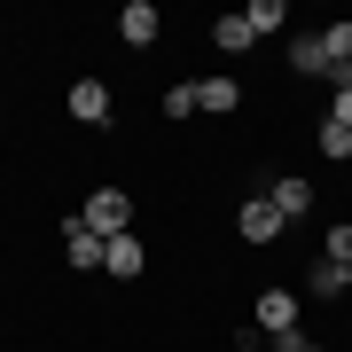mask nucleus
Listing matches in <instances>:
<instances>
[{
  "mask_svg": "<svg viewBox=\"0 0 352 352\" xmlns=\"http://www.w3.org/2000/svg\"><path fill=\"white\" fill-rule=\"evenodd\" d=\"M157 32H164L157 0H126V8H118V39H126V47H157Z\"/></svg>",
  "mask_w": 352,
  "mask_h": 352,
  "instance_id": "obj_7",
  "label": "nucleus"
},
{
  "mask_svg": "<svg viewBox=\"0 0 352 352\" xmlns=\"http://www.w3.org/2000/svg\"><path fill=\"white\" fill-rule=\"evenodd\" d=\"M329 118H337V126H352V63L329 71Z\"/></svg>",
  "mask_w": 352,
  "mask_h": 352,
  "instance_id": "obj_16",
  "label": "nucleus"
},
{
  "mask_svg": "<svg viewBox=\"0 0 352 352\" xmlns=\"http://www.w3.org/2000/svg\"><path fill=\"white\" fill-rule=\"evenodd\" d=\"M243 24H251V39L289 32V0H251V8H243Z\"/></svg>",
  "mask_w": 352,
  "mask_h": 352,
  "instance_id": "obj_13",
  "label": "nucleus"
},
{
  "mask_svg": "<svg viewBox=\"0 0 352 352\" xmlns=\"http://www.w3.org/2000/svg\"><path fill=\"white\" fill-rule=\"evenodd\" d=\"M314 149H321L329 164H352V126H337V118H321V126H314Z\"/></svg>",
  "mask_w": 352,
  "mask_h": 352,
  "instance_id": "obj_14",
  "label": "nucleus"
},
{
  "mask_svg": "<svg viewBox=\"0 0 352 352\" xmlns=\"http://www.w3.org/2000/svg\"><path fill=\"white\" fill-rule=\"evenodd\" d=\"M196 110L204 118H235L243 110V78H196Z\"/></svg>",
  "mask_w": 352,
  "mask_h": 352,
  "instance_id": "obj_9",
  "label": "nucleus"
},
{
  "mask_svg": "<svg viewBox=\"0 0 352 352\" xmlns=\"http://www.w3.org/2000/svg\"><path fill=\"white\" fill-rule=\"evenodd\" d=\"M321 258H337V266H352V219H337V227H329V243H321Z\"/></svg>",
  "mask_w": 352,
  "mask_h": 352,
  "instance_id": "obj_17",
  "label": "nucleus"
},
{
  "mask_svg": "<svg viewBox=\"0 0 352 352\" xmlns=\"http://www.w3.org/2000/svg\"><path fill=\"white\" fill-rule=\"evenodd\" d=\"M78 227H87V235H133V196L126 188H94L87 204H78Z\"/></svg>",
  "mask_w": 352,
  "mask_h": 352,
  "instance_id": "obj_2",
  "label": "nucleus"
},
{
  "mask_svg": "<svg viewBox=\"0 0 352 352\" xmlns=\"http://www.w3.org/2000/svg\"><path fill=\"white\" fill-rule=\"evenodd\" d=\"M344 289H352V266H337V258L305 266V298H344Z\"/></svg>",
  "mask_w": 352,
  "mask_h": 352,
  "instance_id": "obj_11",
  "label": "nucleus"
},
{
  "mask_svg": "<svg viewBox=\"0 0 352 352\" xmlns=\"http://www.w3.org/2000/svg\"><path fill=\"white\" fill-rule=\"evenodd\" d=\"M298 352H329V344H298Z\"/></svg>",
  "mask_w": 352,
  "mask_h": 352,
  "instance_id": "obj_19",
  "label": "nucleus"
},
{
  "mask_svg": "<svg viewBox=\"0 0 352 352\" xmlns=\"http://www.w3.org/2000/svg\"><path fill=\"white\" fill-rule=\"evenodd\" d=\"M141 266H149V243H141V235H110V243H102V274H110V282H133Z\"/></svg>",
  "mask_w": 352,
  "mask_h": 352,
  "instance_id": "obj_6",
  "label": "nucleus"
},
{
  "mask_svg": "<svg viewBox=\"0 0 352 352\" xmlns=\"http://www.w3.org/2000/svg\"><path fill=\"white\" fill-rule=\"evenodd\" d=\"M63 266H71V274H102V235H87L78 212L63 219Z\"/></svg>",
  "mask_w": 352,
  "mask_h": 352,
  "instance_id": "obj_8",
  "label": "nucleus"
},
{
  "mask_svg": "<svg viewBox=\"0 0 352 352\" xmlns=\"http://www.w3.org/2000/svg\"><path fill=\"white\" fill-rule=\"evenodd\" d=\"M212 47H219V55H243V47H251V24H243V8L212 24Z\"/></svg>",
  "mask_w": 352,
  "mask_h": 352,
  "instance_id": "obj_15",
  "label": "nucleus"
},
{
  "mask_svg": "<svg viewBox=\"0 0 352 352\" xmlns=\"http://www.w3.org/2000/svg\"><path fill=\"white\" fill-rule=\"evenodd\" d=\"M63 110H71V126H110V87L102 78H71V94H63Z\"/></svg>",
  "mask_w": 352,
  "mask_h": 352,
  "instance_id": "obj_4",
  "label": "nucleus"
},
{
  "mask_svg": "<svg viewBox=\"0 0 352 352\" xmlns=\"http://www.w3.org/2000/svg\"><path fill=\"white\" fill-rule=\"evenodd\" d=\"M266 204H274L289 227H298L305 212H314V180H305V173H274V180H266Z\"/></svg>",
  "mask_w": 352,
  "mask_h": 352,
  "instance_id": "obj_5",
  "label": "nucleus"
},
{
  "mask_svg": "<svg viewBox=\"0 0 352 352\" xmlns=\"http://www.w3.org/2000/svg\"><path fill=\"white\" fill-rule=\"evenodd\" d=\"M321 47H329V63H352V24H329Z\"/></svg>",
  "mask_w": 352,
  "mask_h": 352,
  "instance_id": "obj_18",
  "label": "nucleus"
},
{
  "mask_svg": "<svg viewBox=\"0 0 352 352\" xmlns=\"http://www.w3.org/2000/svg\"><path fill=\"white\" fill-rule=\"evenodd\" d=\"M289 71H298V78H321V87H329V71H337V63H329L321 32H298V39H289Z\"/></svg>",
  "mask_w": 352,
  "mask_h": 352,
  "instance_id": "obj_10",
  "label": "nucleus"
},
{
  "mask_svg": "<svg viewBox=\"0 0 352 352\" xmlns=\"http://www.w3.org/2000/svg\"><path fill=\"white\" fill-rule=\"evenodd\" d=\"M282 227H289V219L274 212V204H266V188L235 204V235H243V243H251V251H266V243H274V235H282Z\"/></svg>",
  "mask_w": 352,
  "mask_h": 352,
  "instance_id": "obj_3",
  "label": "nucleus"
},
{
  "mask_svg": "<svg viewBox=\"0 0 352 352\" xmlns=\"http://www.w3.org/2000/svg\"><path fill=\"white\" fill-rule=\"evenodd\" d=\"M157 110H164V126H188V118H204V110H196V78H173V87L157 94Z\"/></svg>",
  "mask_w": 352,
  "mask_h": 352,
  "instance_id": "obj_12",
  "label": "nucleus"
},
{
  "mask_svg": "<svg viewBox=\"0 0 352 352\" xmlns=\"http://www.w3.org/2000/svg\"><path fill=\"white\" fill-rule=\"evenodd\" d=\"M298 321H305V298H298V289L266 282L258 298H251V329H258V337H274V344H298Z\"/></svg>",
  "mask_w": 352,
  "mask_h": 352,
  "instance_id": "obj_1",
  "label": "nucleus"
}]
</instances>
